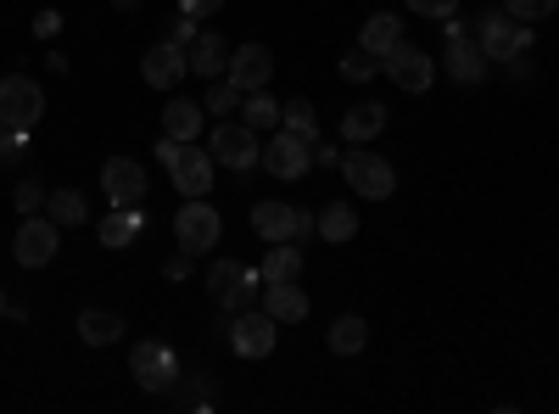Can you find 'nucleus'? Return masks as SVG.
Returning a JSON list of instances; mask_svg holds the SVG:
<instances>
[{
	"mask_svg": "<svg viewBox=\"0 0 559 414\" xmlns=\"http://www.w3.org/2000/svg\"><path fill=\"white\" fill-rule=\"evenodd\" d=\"M157 157L168 163L179 197H207L213 191V152H197V141H168V134H163Z\"/></svg>",
	"mask_w": 559,
	"mask_h": 414,
	"instance_id": "f257e3e1",
	"label": "nucleus"
},
{
	"mask_svg": "<svg viewBox=\"0 0 559 414\" xmlns=\"http://www.w3.org/2000/svg\"><path fill=\"white\" fill-rule=\"evenodd\" d=\"M476 45L487 51V62H509V57L532 51V23H515L509 12H487L476 23Z\"/></svg>",
	"mask_w": 559,
	"mask_h": 414,
	"instance_id": "f03ea898",
	"label": "nucleus"
},
{
	"mask_svg": "<svg viewBox=\"0 0 559 414\" xmlns=\"http://www.w3.org/2000/svg\"><path fill=\"white\" fill-rule=\"evenodd\" d=\"M174 236H179V252H213L218 236H224V224H218V208H207L202 197H191L179 213H174Z\"/></svg>",
	"mask_w": 559,
	"mask_h": 414,
	"instance_id": "7ed1b4c3",
	"label": "nucleus"
},
{
	"mask_svg": "<svg viewBox=\"0 0 559 414\" xmlns=\"http://www.w3.org/2000/svg\"><path fill=\"white\" fill-rule=\"evenodd\" d=\"M342 174H347L353 197H369V202H386V197L397 191L392 163H386V157H376V152H353V157H342Z\"/></svg>",
	"mask_w": 559,
	"mask_h": 414,
	"instance_id": "20e7f679",
	"label": "nucleus"
},
{
	"mask_svg": "<svg viewBox=\"0 0 559 414\" xmlns=\"http://www.w3.org/2000/svg\"><path fill=\"white\" fill-rule=\"evenodd\" d=\"M57 229H62V224H57L51 213H28V218H23V229H17V241H12L17 263H23V269H45V263H51V258H57V247H62Z\"/></svg>",
	"mask_w": 559,
	"mask_h": 414,
	"instance_id": "39448f33",
	"label": "nucleus"
},
{
	"mask_svg": "<svg viewBox=\"0 0 559 414\" xmlns=\"http://www.w3.org/2000/svg\"><path fill=\"white\" fill-rule=\"evenodd\" d=\"M213 163H224V168H236V174H247V168H258L263 163V146H258V129H247V123H218L213 129Z\"/></svg>",
	"mask_w": 559,
	"mask_h": 414,
	"instance_id": "423d86ee",
	"label": "nucleus"
},
{
	"mask_svg": "<svg viewBox=\"0 0 559 414\" xmlns=\"http://www.w3.org/2000/svg\"><path fill=\"white\" fill-rule=\"evenodd\" d=\"M129 370H134V381L146 387V392H168L185 370H179V358H174V347H163V342H140L134 353H129Z\"/></svg>",
	"mask_w": 559,
	"mask_h": 414,
	"instance_id": "0eeeda50",
	"label": "nucleus"
},
{
	"mask_svg": "<svg viewBox=\"0 0 559 414\" xmlns=\"http://www.w3.org/2000/svg\"><path fill=\"white\" fill-rule=\"evenodd\" d=\"M442 23H448V73H453V84H481L487 79V51L476 45V34L464 23H453V17H442Z\"/></svg>",
	"mask_w": 559,
	"mask_h": 414,
	"instance_id": "6e6552de",
	"label": "nucleus"
},
{
	"mask_svg": "<svg viewBox=\"0 0 559 414\" xmlns=\"http://www.w3.org/2000/svg\"><path fill=\"white\" fill-rule=\"evenodd\" d=\"M263 168L274 179H302L313 168V141H302V134H292V129H274V141L263 146Z\"/></svg>",
	"mask_w": 559,
	"mask_h": 414,
	"instance_id": "1a4fd4ad",
	"label": "nucleus"
},
{
	"mask_svg": "<svg viewBox=\"0 0 559 414\" xmlns=\"http://www.w3.org/2000/svg\"><path fill=\"white\" fill-rule=\"evenodd\" d=\"M0 113H7L17 129H34L39 113H45V90L28 73H7V79H0Z\"/></svg>",
	"mask_w": 559,
	"mask_h": 414,
	"instance_id": "9d476101",
	"label": "nucleus"
},
{
	"mask_svg": "<svg viewBox=\"0 0 559 414\" xmlns=\"http://www.w3.org/2000/svg\"><path fill=\"white\" fill-rule=\"evenodd\" d=\"M102 191L112 197V208H140V197L152 191L146 163H134V157H112V163L102 168Z\"/></svg>",
	"mask_w": 559,
	"mask_h": 414,
	"instance_id": "9b49d317",
	"label": "nucleus"
},
{
	"mask_svg": "<svg viewBox=\"0 0 559 414\" xmlns=\"http://www.w3.org/2000/svg\"><path fill=\"white\" fill-rule=\"evenodd\" d=\"M280 342V319L274 314H236V326H229V347L241 358H269Z\"/></svg>",
	"mask_w": 559,
	"mask_h": 414,
	"instance_id": "f8f14e48",
	"label": "nucleus"
},
{
	"mask_svg": "<svg viewBox=\"0 0 559 414\" xmlns=\"http://www.w3.org/2000/svg\"><path fill=\"white\" fill-rule=\"evenodd\" d=\"M392 79H397V90H431V79H437V68H431V57L419 51V45H408V39H397L392 51H386V62H381Z\"/></svg>",
	"mask_w": 559,
	"mask_h": 414,
	"instance_id": "ddd939ff",
	"label": "nucleus"
},
{
	"mask_svg": "<svg viewBox=\"0 0 559 414\" xmlns=\"http://www.w3.org/2000/svg\"><path fill=\"white\" fill-rule=\"evenodd\" d=\"M140 73H146V84H152V90H174L185 73H191V57H185V45L157 39L152 51H146V62H140Z\"/></svg>",
	"mask_w": 559,
	"mask_h": 414,
	"instance_id": "4468645a",
	"label": "nucleus"
},
{
	"mask_svg": "<svg viewBox=\"0 0 559 414\" xmlns=\"http://www.w3.org/2000/svg\"><path fill=\"white\" fill-rule=\"evenodd\" d=\"M269 73H274L269 45H241V51H229V79L241 84V96H247V90H263Z\"/></svg>",
	"mask_w": 559,
	"mask_h": 414,
	"instance_id": "2eb2a0df",
	"label": "nucleus"
},
{
	"mask_svg": "<svg viewBox=\"0 0 559 414\" xmlns=\"http://www.w3.org/2000/svg\"><path fill=\"white\" fill-rule=\"evenodd\" d=\"M263 314L297 326V319H308V292L297 281H263Z\"/></svg>",
	"mask_w": 559,
	"mask_h": 414,
	"instance_id": "dca6fc26",
	"label": "nucleus"
},
{
	"mask_svg": "<svg viewBox=\"0 0 559 414\" xmlns=\"http://www.w3.org/2000/svg\"><path fill=\"white\" fill-rule=\"evenodd\" d=\"M185 57H191V73H202V79H224V73H229V39H224V34H197Z\"/></svg>",
	"mask_w": 559,
	"mask_h": 414,
	"instance_id": "f3484780",
	"label": "nucleus"
},
{
	"mask_svg": "<svg viewBox=\"0 0 559 414\" xmlns=\"http://www.w3.org/2000/svg\"><path fill=\"white\" fill-rule=\"evenodd\" d=\"M252 229L263 241H297V208L286 202H258L252 208Z\"/></svg>",
	"mask_w": 559,
	"mask_h": 414,
	"instance_id": "a211bd4d",
	"label": "nucleus"
},
{
	"mask_svg": "<svg viewBox=\"0 0 559 414\" xmlns=\"http://www.w3.org/2000/svg\"><path fill=\"white\" fill-rule=\"evenodd\" d=\"M397 39H403V17H392V12H376V17L358 28V45H364L369 57H386Z\"/></svg>",
	"mask_w": 559,
	"mask_h": 414,
	"instance_id": "6ab92c4d",
	"label": "nucleus"
},
{
	"mask_svg": "<svg viewBox=\"0 0 559 414\" xmlns=\"http://www.w3.org/2000/svg\"><path fill=\"white\" fill-rule=\"evenodd\" d=\"M381 129H386V107L381 102H358V107L342 113V134H347V141H376Z\"/></svg>",
	"mask_w": 559,
	"mask_h": 414,
	"instance_id": "aec40b11",
	"label": "nucleus"
},
{
	"mask_svg": "<svg viewBox=\"0 0 559 414\" xmlns=\"http://www.w3.org/2000/svg\"><path fill=\"white\" fill-rule=\"evenodd\" d=\"M313 229H319V236L331 241V247H342V241H353V236H358V208H353V202H331V208L319 213V224H313Z\"/></svg>",
	"mask_w": 559,
	"mask_h": 414,
	"instance_id": "412c9836",
	"label": "nucleus"
},
{
	"mask_svg": "<svg viewBox=\"0 0 559 414\" xmlns=\"http://www.w3.org/2000/svg\"><path fill=\"white\" fill-rule=\"evenodd\" d=\"M163 134L168 141H197L202 134V102H168L163 107Z\"/></svg>",
	"mask_w": 559,
	"mask_h": 414,
	"instance_id": "4be33fe9",
	"label": "nucleus"
},
{
	"mask_svg": "<svg viewBox=\"0 0 559 414\" xmlns=\"http://www.w3.org/2000/svg\"><path fill=\"white\" fill-rule=\"evenodd\" d=\"M140 229H146V218H140L134 208H112L107 218H102V247H129V241H140Z\"/></svg>",
	"mask_w": 559,
	"mask_h": 414,
	"instance_id": "5701e85b",
	"label": "nucleus"
},
{
	"mask_svg": "<svg viewBox=\"0 0 559 414\" xmlns=\"http://www.w3.org/2000/svg\"><path fill=\"white\" fill-rule=\"evenodd\" d=\"M297 274H302V247L269 241V252H263V281H297Z\"/></svg>",
	"mask_w": 559,
	"mask_h": 414,
	"instance_id": "b1692460",
	"label": "nucleus"
},
{
	"mask_svg": "<svg viewBox=\"0 0 559 414\" xmlns=\"http://www.w3.org/2000/svg\"><path fill=\"white\" fill-rule=\"evenodd\" d=\"M79 336H84L90 347H107V342L123 336V319H118V314H102V308H84V314H79Z\"/></svg>",
	"mask_w": 559,
	"mask_h": 414,
	"instance_id": "393cba45",
	"label": "nucleus"
},
{
	"mask_svg": "<svg viewBox=\"0 0 559 414\" xmlns=\"http://www.w3.org/2000/svg\"><path fill=\"white\" fill-rule=\"evenodd\" d=\"M364 342H369V326H364L358 314H342L336 326H331V353L353 358V353H364Z\"/></svg>",
	"mask_w": 559,
	"mask_h": 414,
	"instance_id": "a878e982",
	"label": "nucleus"
},
{
	"mask_svg": "<svg viewBox=\"0 0 559 414\" xmlns=\"http://www.w3.org/2000/svg\"><path fill=\"white\" fill-rule=\"evenodd\" d=\"M241 123L247 129H280V102L263 96V90H247V102H241Z\"/></svg>",
	"mask_w": 559,
	"mask_h": 414,
	"instance_id": "bb28decb",
	"label": "nucleus"
},
{
	"mask_svg": "<svg viewBox=\"0 0 559 414\" xmlns=\"http://www.w3.org/2000/svg\"><path fill=\"white\" fill-rule=\"evenodd\" d=\"M45 213H51L62 229H73V224H84V218H90V202H84L79 191H57V197H45Z\"/></svg>",
	"mask_w": 559,
	"mask_h": 414,
	"instance_id": "cd10ccee",
	"label": "nucleus"
},
{
	"mask_svg": "<svg viewBox=\"0 0 559 414\" xmlns=\"http://www.w3.org/2000/svg\"><path fill=\"white\" fill-rule=\"evenodd\" d=\"M247 96H241V84L236 79H213V90H207V96H202V113H218V118H229V113H236Z\"/></svg>",
	"mask_w": 559,
	"mask_h": 414,
	"instance_id": "c85d7f7f",
	"label": "nucleus"
},
{
	"mask_svg": "<svg viewBox=\"0 0 559 414\" xmlns=\"http://www.w3.org/2000/svg\"><path fill=\"white\" fill-rule=\"evenodd\" d=\"M280 129L302 134V141H319V118H313L308 102H286V107H280Z\"/></svg>",
	"mask_w": 559,
	"mask_h": 414,
	"instance_id": "c756f323",
	"label": "nucleus"
},
{
	"mask_svg": "<svg viewBox=\"0 0 559 414\" xmlns=\"http://www.w3.org/2000/svg\"><path fill=\"white\" fill-rule=\"evenodd\" d=\"M376 68H381V57H369L364 45H358V51H347V57H342V79H353V84L376 79Z\"/></svg>",
	"mask_w": 559,
	"mask_h": 414,
	"instance_id": "7c9ffc66",
	"label": "nucleus"
},
{
	"mask_svg": "<svg viewBox=\"0 0 559 414\" xmlns=\"http://www.w3.org/2000/svg\"><path fill=\"white\" fill-rule=\"evenodd\" d=\"M554 7H559V0H503V12L515 17V23H543Z\"/></svg>",
	"mask_w": 559,
	"mask_h": 414,
	"instance_id": "2f4dec72",
	"label": "nucleus"
},
{
	"mask_svg": "<svg viewBox=\"0 0 559 414\" xmlns=\"http://www.w3.org/2000/svg\"><path fill=\"white\" fill-rule=\"evenodd\" d=\"M408 12H414V17H453L459 0H408Z\"/></svg>",
	"mask_w": 559,
	"mask_h": 414,
	"instance_id": "473e14b6",
	"label": "nucleus"
},
{
	"mask_svg": "<svg viewBox=\"0 0 559 414\" xmlns=\"http://www.w3.org/2000/svg\"><path fill=\"white\" fill-rule=\"evenodd\" d=\"M12 202H17V213L28 218V213H39V208H45V191L34 186V179H23V186H17V197H12Z\"/></svg>",
	"mask_w": 559,
	"mask_h": 414,
	"instance_id": "72a5a7b5",
	"label": "nucleus"
},
{
	"mask_svg": "<svg viewBox=\"0 0 559 414\" xmlns=\"http://www.w3.org/2000/svg\"><path fill=\"white\" fill-rule=\"evenodd\" d=\"M168 39H174V45H185V51H191V39H197V17H191V12H179V17L168 23Z\"/></svg>",
	"mask_w": 559,
	"mask_h": 414,
	"instance_id": "f704fd0d",
	"label": "nucleus"
},
{
	"mask_svg": "<svg viewBox=\"0 0 559 414\" xmlns=\"http://www.w3.org/2000/svg\"><path fill=\"white\" fill-rule=\"evenodd\" d=\"M34 34H39V39H57V34H62V12H39V17H34Z\"/></svg>",
	"mask_w": 559,
	"mask_h": 414,
	"instance_id": "c9c22d12",
	"label": "nucleus"
},
{
	"mask_svg": "<svg viewBox=\"0 0 559 414\" xmlns=\"http://www.w3.org/2000/svg\"><path fill=\"white\" fill-rule=\"evenodd\" d=\"M224 7V0H179V12H191V17H213Z\"/></svg>",
	"mask_w": 559,
	"mask_h": 414,
	"instance_id": "e433bc0d",
	"label": "nucleus"
},
{
	"mask_svg": "<svg viewBox=\"0 0 559 414\" xmlns=\"http://www.w3.org/2000/svg\"><path fill=\"white\" fill-rule=\"evenodd\" d=\"M163 274H168V281H185V274H191V252L168 258V263H163Z\"/></svg>",
	"mask_w": 559,
	"mask_h": 414,
	"instance_id": "4c0bfd02",
	"label": "nucleus"
},
{
	"mask_svg": "<svg viewBox=\"0 0 559 414\" xmlns=\"http://www.w3.org/2000/svg\"><path fill=\"white\" fill-rule=\"evenodd\" d=\"M313 163H324V168H331V163H342V157H336V146H324V141H313Z\"/></svg>",
	"mask_w": 559,
	"mask_h": 414,
	"instance_id": "58836bf2",
	"label": "nucleus"
},
{
	"mask_svg": "<svg viewBox=\"0 0 559 414\" xmlns=\"http://www.w3.org/2000/svg\"><path fill=\"white\" fill-rule=\"evenodd\" d=\"M112 7H118V12H134V7H140V0H112Z\"/></svg>",
	"mask_w": 559,
	"mask_h": 414,
	"instance_id": "ea45409f",
	"label": "nucleus"
},
{
	"mask_svg": "<svg viewBox=\"0 0 559 414\" xmlns=\"http://www.w3.org/2000/svg\"><path fill=\"white\" fill-rule=\"evenodd\" d=\"M0 319H7V292H0Z\"/></svg>",
	"mask_w": 559,
	"mask_h": 414,
	"instance_id": "a19ab883",
	"label": "nucleus"
}]
</instances>
